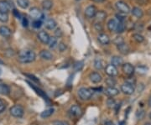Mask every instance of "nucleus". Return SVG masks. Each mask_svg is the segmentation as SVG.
Segmentation results:
<instances>
[{"label": "nucleus", "mask_w": 151, "mask_h": 125, "mask_svg": "<svg viewBox=\"0 0 151 125\" xmlns=\"http://www.w3.org/2000/svg\"><path fill=\"white\" fill-rule=\"evenodd\" d=\"M24 76H26L27 77H29V79H31L33 82H40V81H39V79H38L37 77H35V76H33V75H30V74H25V73H24Z\"/></svg>", "instance_id": "45"}, {"label": "nucleus", "mask_w": 151, "mask_h": 125, "mask_svg": "<svg viewBox=\"0 0 151 125\" xmlns=\"http://www.w3.org/2000/svg\"><path fill=\"white\" fill-rule=\"evenodd\" d=\"M81 114H82V109L79 105H76V104L72 105L68 110V114L72 119L79 118L81 115Z\"/></svg>", "instance_id": "5"}, {"label": "nucleus", "mask_w": 151, "mask_h": 125, "mask_svg": "<svg viewBox=\"0 0 151 125\" xmlns=\"http://www.w3.org/2000/svg\"><path fill=\"white\" fill-rule=\"evenodd\" d=\"M13 14H14V15L16 17L17 19H20V18H21V17H20L19 12L17 10V9H14V10H13Z\"/></svg>", "instance_id": "48"}, {"label": "nucleus", "mask_w": 151, "mask_h": 125, "mask_svg": "<svg viewBox=\"0 0 151 125\" xmlns=\"http://www.w3.org/2000/svg\"><path fill=\"white\" fill-rule=\"evenodd\" d=\"M124 64V60L121 56L119 55H113L111 58V65H114L115 67L122 66Z\"/></svg>", "instance_id": "19"}, {"label": "nucleus", "mask_w": 151, "mask_h": 125, "mask_svg": "<svg viewBox=\"0 0 151 125\" xmlns=\"http://www.w3.org/2000/svg\"><path fill=\"white\" fill-rule=\"evenodd\" d=\"M106 66V64L104 62V60L100 59V58H97L96 60H94V67L95 69H97V71H101L105 68Z\"/></svg>", "instance_id": "24"}, {"label": "nucleus", "mask_w": 151, "mask_h": 125, "mask_svg": "<svg viewBox=\"0 0 151 125\" xmlns=\"http://www.w3.org/2000/svg\"><path fill=\"white\" fill-rule=\"evenodd\" d=\"M3 63H4V62H3V61H2V60H0V64H3Z\"/></svg>", "instance_id": "58"}, {"label": "nucleus", "mask_w": 151, "mask_h": 125, "mask_svg": "<svg viewBox=\"0 0 151 125\" xmlns=\"http://www.w3.org/2000/svg\"><path fill=\"white\" fill-rule=\"evenodd\" d=\"M145 1H146V0H136V2H137L138 4H141V5H144V4H145Z\"/></svg>", "instance_id": "52"}, {"label": "nucleus", "mask_w": 151, "mask_h": 125, "mask_svg": "<svg viewBox=\"0 0 151 125\" xmlns=\"http://www.w3.org/2000/svg\"><path fill=\"white\" fill-rule=\"evenodd\" d=\"M52 125H69L68 123H66L65 121H60V120H56L52 123Z\"/></svg>", "instance_id": "44"}, {"label": "nucleus", "mask_w": 151, "mask_h": 125, "mask_svg": "<svg viewBox=\"0 0 151 125\" xmlns=\"http://www.w3.org/2000/svg\"><path fill=\"white\" fill-rule=\"evenodd\" d=\"M119 21L116 19H110L107 23V27L110 32H115Z\"/></svg>", "instance_id": "22"}, {"label": "nucleus", "mask_w": 151, "mask_h": 125, "mask_svg": "<svg viewBox=\"0 0 151 125\" xmlns=\"http://www.w3.org/2000/svg\"><path fill=\"white\" fill-rule=\"evenodd\" d=\"M97 40L99 41V43L103 45H108L111 42V40L109 38L108 34H104V33H100L97 36Z\"/></svg>", "instance_id": "16"}, {"label": "nucleus", "mask_w": 151, "mask_h": 125, "mask_svg": "<svg viewBox=\"0 0 151 125\" xmlns=\"http://www.w3.org/2000/svg\"><path fill=\"white\" fill-rule=\"evenodd\" d=\"M125 82L128 83V84L132 85V86H135V84H136V79L133 76H130L127 79H125Z\"/></svg>", "instance_id": "39"}, {"label": "nucleus", "mask_w": 151, "mask_h": 125, "mask_svg": "<svg viewBox=\"0 0 151 125\" xmlns=\"http://www.w3.org/2000/svg\"><path fill=\"white\" fill-rule=\"evenodd\" d=\"M117 49L119 51V53L122 55H128L130 52L129 46L125 42L117 45Z\"/></svg>", "instance_id": "20"}, {"label": "nucleus", "mask_w": 151, "mask_h": 125, "mask_svg": "<svg viewBox=\"0 0 151 125\" xmlns=\"http://www.w3.org/2000/svg\"><path fill=\"white\" fill-rule=\"evenodd\" d=\"M113 42V44H114V45L117 46V45H120V44L124 43V38L122 37V36H120L119 34H118L117 36H115V37H114Z\"/></svg>", "instance_id": "37"}, {"label": "nucleus", "mask_w": 151, "mask_h": 125, "mask_svg": "<svg viewBox=\"0 0 151 125\" xmlns=\"http://www.w3.org/2000/svg\"><path fill=\"white\" fill-rule=\"evenodd\" d=\"M119 125H126V123H125V121H120Z\"/></svg>", "instance_id": "54"}, {"label": "nucleus", "mask_w": 151, "mask_h": 125, "mask_svg": "<svg viewBox=\"0 0 151 125\" xmlns=\"http://www.w3.org/2000/svg\"><path fill=\"white\" fill-rule=\"evenodd\" d=\"M62 34H63V33L61 31V29H60V28H56V29H55V37H56V38H60V37L62 36Z\"/></svg>", "instance_id": "43"}, {"label": "nucleus", "mask_w": 151, "mask_h": 125, "mask_svg": "<svg viewBox=\"0 0 151 125\" xmlns=\"http://www.w3.org/2000/svg\"><path fill=\"white\" fill-rule=\"evenodd\" d=\"M16 4L22 9H27L30 4L29 0H16Z\"/></svg>", "instance_id": "26"}, {"label": "nucleus", "mask_w": 151, "mask_h": 125, "mask_svg": "<svg viewBox=\"0 0 151 125\" xmlns=\"http://www.w3.org/2000/svg\"><path fill=\"white\" fill-rule=\"evenodd\" d=\"M82 66H83V63H82V62H77V63H76L75 65H74L76 71H80L81 68H82Z\"/></svg>", "instance_id": "46"}, {"label": "nucleus", "mask_w": 151, "mask_h": 125, "mask_svg": "<svg viewBox=\"0 0 151 125\" xmlns=\"http://www.w3.org/2000/svg\"><path fill=\"white\" fill-rule=\"evenodd\" d=\"M8 21H9V14H4V13H0V22L7 23Z\"/></svg>", "instance_id": "41"}, {"label": "nucleus", "mask_w": 151, "mask_h": 125, "mask_svg": "<svg viewBox=\"0 0 151 125\" xmlns=\"http://www.w3.org/2000/svg\"><path fill=\"white\" fill-rule=\"evenodd\" d=\"M10 94V87L5 83H0V95L8 96Z\"/></svg>", "instance_id": "23"}, {"label": "nucleus", "mask_w": 151, "mask_h": 125, "mask_svg": "<svg viewBox=\"0 0 151 125\" xmlns=\"http://www.w3.org/2000/svg\"><path fill=\"white\" fill-rule=\"evenodd\" d=\"M93 27L95 29V30L97 31V32H99V33H103V25L102 24V23L101 22H95L94 23V25H93Z\"/></svg>", "instance_id": "34"}, {"label": "nucleus", "mask_w": 151, "mask_h": 125, "mask_svg": "<svg viewBox=\"0 0 151 125\" xmlns=\"http://www.w3.org/2000/svg\"><path fill=\"white\" fill-rule=\"evenodd\" d=\"M150 119L151 120V112H150Z\"/></svg>", "instance_id": "59"}, {"label": "nucleus", "mask_w": 151, "mask_h": 125, "mask_svg": "<svg viewBox=\"0 0 151 125\" xmlns=\"http://www.w3.org/2000/svg\"><path fill=\"white\" fill-rule=\"evenodd\" d=\"M104 70H105V72H106V74L108 76L115 77V76L118 75V69H117V67H115L114 65H111V64L106 65L105 68H104Z\"/></svg>", "instance_id": "12"}, {"label": "nucleus", "mask_w": 151, "mask_h": 125, "mask_svg": "<svg viewBox=\"0 0 151 125\" xmlns=\"http://www.w3.org/2000/svg\"><path fill=\"white\" fill-rule=\"evenodd\" d=\"M122 67V71H124V73L125 75H127L128 76H133L135 72V67L132 64L130 63H124Z\"/></svg>", "instance_id": "8"}, {"label": "nucleus", "mask_w": 151, "mask_h": 125, "mask_svg": "<svg viewBox=\"0 0 151 125\" xmlns=\"http://www.w3.org/2000/svg\"><path fill=\"white\" fill-rule=\"evenodd\" d=\"M40 57L42 59V60H51L53 59V57H54V55L53 54L48 50H42L40 52Z\"/></svg>", "instance_id": "18"}, {"label": "nucleus", "mask_w": 151, "mask_h": 125, "mask_svg": "<svg viewBox=\"0 0 151 125\" xmlns=\"http://www.w3.org/2000/svg\"><path fill=\"white\" fill-rule=\"evenodd\" d=\"M104 93L109 98H113V97L119 95V90L115 87H108L104 89Z\"/></svg>", "instance_id": "15"}, {"label": "nucleus", "mask_w": 151, "mask_h": 125, "mask_svg": "<svg viewBox=\"0 0 151 125\" xmlns=\"http://www.w3.org/2000/svg\"><path fill=\"white\" fill-rule=\"evenodd\" d=\"M6 108V104L5 103H3L1 106H0V114H2Z\"/></svg>", "instance_id": "51"}, {"label": "nucleus", "mask_w": 151, "mask_h": 125, "mask_svg": "<svg viewBox=\"0 0 151 125\" xmlns=\"http://www.w3.org/2000/svg\"><path fill=\"white\" fill-rule=\"evenodd\" d=\"M149 106L151 107V96L150 97V98H149Z\"/></svg>", "instance_id": "55"}, {"label": "nucleus", "mask_w": 151, "mask_h": 125, "mask_svg": "<svg viewBox=\"0 0 151 125\" xmlns=\"http://www.w3.org/2000/svg\"><path fill=\"white\" fill-rule=\"evenodd\" d=\"M144 114H145V113H144V111H142V110H139V111H138L137 112V117L139 118V119H141L143 116H144Z\"/></svg>", "instance_id": "49"}, {"label": "nucleus", "mask_w": 151, "mask_h": 125, "mask_svg": "<svg viewBox=\"0 0 151 125\" xmlns=\"http://www.w3.org/2000/svg\"><path fill=\"white\" fill-rule=\"evenodd\" d=\"M12 34L10 28L8 27L7 25H1L0 26V35L4 38H9Z\"/></svg>", "instance_id": "17"}, {"label": "nucleus", "mask_w": 151, "mask_h": 125, "mask_svg": "<svg viewBox=\"0 0 151 125\" xmlns=\"http://www.w3.org/2000/svg\"><path fill=\"white\" fill-rule=\"evenodd\" d=\"M126 29V25L124 23H122V22H119L118 23V25H117V28H116V30L115 32L117 33L118 34H123V33L125 31Z\"/></svg>", "instance_id": "32"}, {"label": "nucleus", "mask_w": 151, "mask_h": 125, "mask_svg": "<svg viewBox=\"0 0 151 125\" xmlns=\"http://www.w3.org/2000/svg\"><path fill=\"white\" fill-rule=\"evenodd\" d=\"M42 24H43V22H42V20H40V19H35L32 22V26L35 29H40V28L42 26Z\"/></svg>", "instance_id": "38"}, {"label": "nucleus", "mask_w": 151, "mask_h": 125, "mask_svg": "<svg viewBox=\"0 0 151 125\" xmlns=\"http://www.w3.org/2000/svg\"><path fill=\"white\" fill-rule=\"evenodd\" d=\"M130 13L132 14L133 16H134L137 19H141L144 16V11L139 7H134L131 10Z\"/></svg>", "instance_id": "21"}, {"label": "nucleus", "mask_w": 151, "mask_h": 125, "mask_svg": "<svg viewBox=\"0 0 151 125\" xmlns=\"http://www.w3.org/2000/svg\"><path fill=\"white\" fill-rule=\"evenodd\" d=\"M41 6L44 10H50L53 7V2L51 0H43L41 3Z\"/></svg>", "instance_id": "27"}, {"label": "nucleus", "mask_w": 151, "mask_h": 125, "mask_svg": "<svg viewBox=\"0 0 151 125\" xmlns=\"http://www.w3.org/2000/svg\"><path fill=\"white\" fill-rule=\"evenodd\" d=\"M93 2H95V3H103L105 0H92Z\"/></svg>", "instance_id": "53"}, {"label": "nucleus", "mask_w": 151, "mask_h": 125, "mask_svg": "<svg viewBox=\"0 0 151 125\" xmlns=\"http://www.w3.org/2000/svg\"><path fill=\"white\" fill-rule=\"evenodd\" d=\"M115 8L119 11V13L124 14H129L130 10H131L129 5L126 2H124V0H118L115 3Z\"/></svg>", "instance_id": "3"}, {"label": "nucleus", "mask_w": 151, "mask_h": 125, "mask_svg": "<svg viewBox=\"0 0 151 125\" xmlns=\"http://www.w3.org/2000/svg\"><path fill=\"white\" fill-rule=\"evenodd\" d=\"M9 113L10 114L14 117V118H22L24 114V110L23 108V107L20 105H14L13 107H11L9 109Z\"/></svg>", "instance_id": "4"}, {"label": "nucleus", "mask_w": 151, "mask_h": 125, "mask_svg": "<svg viewBox=\"0 0 151 125\" xmlns=\"http://www.w3.org/2000/svg\"><path fill=\"white\" fill-rule=\"evenodd\" d=\"M78 97L80 99L83 100V101H87L89 99H91L93 95V91L92 88H88V87H81L78 89Z\"/></svg>", "instance_id": "2"}, {"label": "nucleus", "mask_w": 151, "mask_h": 125, "mask_svg": "<svg viewBox=\"0 0 151 125\" xmlns=\"http://www.w3.org/2000/svg\"><path fill=\"white\" fill-rule=\"evenodd\" d=\"M36 59V54L32 50H23L18 54V60L22 64L32 63Z\"/></svg>", "instance_id": "1"}, {"label": "nucleus", "mask_w": 151, "mask_h": 125, "mask_svg": "<svg viewBox=\"0 0 151 125\" xmlns=\"http://www.w3.org/2000/svg\"><path fill=\"white\" fill-rule=\"evenodd\" d=\"M28 82V84L29 85V87H32L33 89L36 92V93L37 94H39L40 96H41V97H43L45 99H48V98H47V96H46V94L45 93H44L43 91L41 90V89H40V88H38L37 87H35L33 83H31V82Z\"/></svg>", "instance_id": "29"}, {"label": "nucleus", "mask_w": 151, "mask_h": 125, "mask_svg": "<svg viewBox=\"0 0 151 125\" xmlns=\"http://www.w3.org/2000/svg\"><path fill=\"white\" fill-rule=\"evenodd\" d=\"M145 125H151V122H147L145 124Z\"/></svg>", "instance_id": "56"}, {"label": "nucleus", "mask_w": 151, "mask_h": 125, "mask_svg": "<svg viewBox=\"0 0 151 125\" xmlns=\"http://www.w3.org/2000/svg\"><path fill=\"white\" fill-rule=\"evenodd\" d=\"M3 103H4V101H3L2 99H0V106H1Z\"/></svg>", "instance_id": "57"}, {"label": "nucleus", "mask_w": 151, "mask_h": 125, "mask_svg": "<svg viewBox=\"0 0 151 125\" xmlns=\"http://www.w3.org/2000/svg\"><path fill=\"white\" fill-rule=\"evenodd\" d=\"M37 37L39 39V40L41 43L45 44V45H47L48 44L50 38V34L46 31H45V30H41V31H40V32L38 33Z\"/></svg>", "instance_id": "11"}, {"label": "nucleus", "mask_w": 151, "mask_h": 125, "mask_svg": "<svg viewBox=\"0 0 151 125\" xmlns=\"http://www.w3.org/2000/svg\"><path fill=\"white\" fill-rule=\"evenodd\" d=\"M47 45H48L50 49H55L58 45V39L56 38L55 36H50Z\"/></svg>", "instance_id": "28"}, {"label": "nucleus", "mask_w": 151, "mask_h": 125, "mask_svg": "<svg viewBox=\"0 0 151 125\" xmlns=\"http://www.w3.org/2000/svg\"><path fill=\"white\" fill-rule=\"evenodd\" d=\"M29 15L35 19H40V20L44 19V14L37 7H32L31 9H29Z\"/></svg>", "instance_id": "6"}, {"label": "nucleus", "mask_w": 151, "mask_h": 125, "mask_svg": "<svg viewBox=\"0 0 151 125\" xmlns=\"http://www.w3.org/2000/svg\"><path fill=\"white\" fill-rule=\"evenodd\" d=\"M97 8L95 5H89L85 9V16L87 19H93L95 18V15L97 14Z\"/></svg>", "instance_id": "9"}, {"label": "nucleus", "mask_w": 151, "mask_h": 125, "mask_svg": "<svg viewBox=\"0 0 151 125\" xmlns=\"http://www.w3.org/2000/svg\"><path fill=\"white\" fill-rule=\"evenodd\" d=\"M107 105L109 108H115V107L117 105L115 99L113 98H108L107 100Z\"/></svg>", "instance_id": "35"}, {"label": "nucleus", "mask_w": 151, "mask_h": 125, "mask_svg": "<svg viewBox=\"0 0 151 125\" xmlns=\"http://www.w3.org/2000/svg\"><path fill=\"white\" fill-rule=\"evenodd\" d=\"M44 25H45V29H47L49 30H53V29H55L57 27V22L52 18H49L45 21Z\"/></svg>", "instance_id": "13"}, {"label": "nucleus", "mask_w": 151, "mask_h": 125, "mask_svg": "<svg viewBox=\"0 0 151 125\" xmlns=\"http://www.w3.org/2000/svg\"><path fill=\"white\" fill-rule=\"evenodd\" d=\"M108 17V14L104 10H97V14L95 15V19H97L98 22H102L105 20Z\"/></svg>", "instance_id": "25"}, {"label": "nucleus", "mask_w": 151, "mask_h": 125, "mask_svg": "<svg viewBox=\"0 0 151 125\" xmlns=\"http://www.w3.org/2000/svg\"><path fill=\"white\" fill-rule=\"evenodd\" d=\"M58 49H59V50L60 51V52H64V51H65V50L67 49V45H66V44L64 43V42H59L58 43Z\"/></svg>", "instance_id": "42"}, {"label": "nucleus", "mask_w": 151, "mask_h": 125, "mask_svg": "<svg viewBox=\"0 0 151 125\" xmlns=\"http://www.w3.org/2000/svg\"><path fill=\"white\" fill-rule=\"evenodd\" d=\"M89 79L92 83L97 84V83H100L103 81V76L100 73H98L97 71H93V72L89 74Z\"/></svg>", "instance_id": "14"}, {"label": "nucleus", "mask_w": 151, "mask_h": 125, "mask_svg": "<svg viewBox=\"0 0 151 125\" xmlns=\"http://www.w3.org/2000/svg\"><path fill=\"white\" fill-rule=\"evenodd\" d=\"M147 71H148V68L146 67L145 65H139L137 67V71L139 74H145Z\"/></svg>", "instance_id": "40"}, {"label": "nucleus", "mask_w": 151, "mask_h": 125, "mask_svg": "<svg viewBox=\"0 0 151 125\" xmlns=\"http://www.w3.org/2000/svg\"><path fill=\"white\" fill-rule=\"evenodd\" d=\"M120 90H121V92L124 93V94L129 96V95H132L133 93H134L135 87L134 86H132L130 84H128V83L124 82V84L121 85Z\"/></svg>", "instance_id": "7"}, {"label": "nucleus", "mask_w": 151, "mask_h": 125, "mask_svg": "<svg viewBox=\"0 0 151 125\" xmlns=\"http://www.w3.org/2000/svg\"><path fill=\"white\" fill-rule=\"evenodd\" d=\"M132 38L137 43H143L145 41V36L139 33H134L132 35Z\"/></svg>", "instance_id": "31"}, {"label": "nucleus", "mask_w": 151, "mask_h": 125, "mask_svg": "<svg viewBox=\"0 0 151 125\" xmlns=\"http://www.w3.org/2000/svg\"><path fill=\"white\" fill-rule=\"evenodd\" d=\"M105 82H106V84H107L108 87H115V85L117 84L116 79L114 77H113V76H108V77H107L106 80H105Z\"/></svg>", "instance_id": "33"}, {"label": "nucleus", "mask_w": 151, "mask_h": 125, "mask_svg": "<svg viewBox=\"0 0 151 125\" xmlns=\"http://www.w3.org/2000/svg\"><path fill=\"white\" fill-rule=\"evenodd\" d=\"M103 124L104 125H114V124L113 123V121H111V120H105L104 122H103Z\"/></svg>", "instance_id": "50"}, {"label": "nucleus", "mask_w": 151, "mask_h": 125, "mask_svg": "<svg viewBox=\"0 0 151 125\" xmlns=\"http://www.w3.org/2000/svg\"><path fill=\"white\" fill-rule=\"evenodd\" d=\"M11 10L10 3L7 0H0V13L9 14Z\"/></svg>", "instance_id": "10"}, {"label": "nucleus", "mask_w": 151, "mask_h": 125, "mask_svg": "<svg viewBox=\"0 0 151 125\" xmlns=\"http://www.w3.org/2000/svg\"><path fill=\"white\" fill-rule=\"evenodd\" d=\"M115 17H116V19L119 22H122V23H124V21L126 20L127 19V14H121V13H118L115 14Z\"/></svg>", "instance_id": "36"}, {"label": "nucleus", "mask_w": 151, "mask_h": 125, "mask_svg": "<svg viewBox=\"0 0 151 125\" xmlns=\"http://www.w3.org/2000/svg\"><path fill=\"white\" fill-rule=\"evenodd\" d=\"M54 112H55V109L53 108L45 109V110H44L43 112L41 113L40 117H41L42 119H47V118L50 117L51 115L53 114H54Z\"/></svg>", "instance_id": "30"}, {"label": "nucleus", "mask_w": 151, "mask_h": 125, "mask_svg": "<svg viewBox=\"0 0 151 125\" xmlns=\"http://www.w3.org/2000/svg\"><path fill=\"white\" fill-rule=\"evenodd\" d=\"M22 24L24 27H28L29 26V21H28V19L26 17H23L22 19Z\"/></svg>", "instance_id": "47"}]
</instances>
